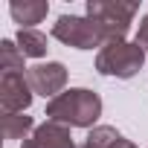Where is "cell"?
<instances>
[{
  "label": "cell",
  "mask_w": 148,
  "mask_h": 148,
  "mask_svg": "<svg viewBox=\"0 0 148 148\" xmlns=\"http://www.w3.org/2000/svg\"><path fill=\"white\" fill-rule=\"evenodd\" d=\"M99 116H102V99L87 87H70L47 102V119L67 128H96Z\"/></svg>",
  "instance_id": "cell-1"
},
{
  "label": "cell",
  "mask_w": 148,
  "mask_h": 148,
  "mask_svg": "<svg viewBox=\"0 0 148 148\" xmlns=\"http://www.w3.org/2000/svg\"><path fill=\"white\" fill-rule=\"evenodd\" d=\"M139 3H122V0H87V18L99 23L102 35H105V47L113 41H125V35L131 32L134 15H136Z\"/></svg>",
  "instance_id": "cell-2"
},
{
  "label": "cell",
  "mask_w": 148,
  "mask_h": 148,
  "mask_svg": "<svg viewBox=\"0 0 148 148\" xmlns=\"http://www.w3.org/2000/svg\"><path fill=\"white\" fill-rule=\"evenodd\" d=\"M145 64V49L136 41H113L99 49L96 55V73L99 76H116V79H134Z\"/></svg>",
  "instance_id": "cell-3"
},
{
  "label": "cell",
  "mask_w": 148,
  "mask_h": 148,
  "mask_svg": "<svg viewBox=\"0 0 148 148\" xmlns=\"http://www.w3.org/2000/svg\"><path fill=\"white\" fill-rule=\"evenodd\" d=\"M52 38L61 41L64 47H73V49L105 47V35H102L99 23L90 18H76V15H61L52 26Z\"/></svg>",
  "instance_id": "cell-4"
},
{
  "label": "cell",
  "mask_w": 148,
  "mask_h": 148,
  "mask_svg": "<svg viewBox=\"0 0 148 148\" xmlns=\"http://www.w3.org/2000/svg\"><path fill=\"white\" fill-rule=\"evenodd\" d=\"M26 79L32 93L44 96V99H55L61 96L64 84H67V67L61 61H47V64H35L26 70Z\"/></svg>",
  "instance_id": "cell-5"
},
{
  "label": "cell",
  "mask_w": 148,
  "mask_h": 148,
  "mask_svg": "<svg viewBox=\"0 0 148 148\" xmlns=\"http://www.w3.org/2000/svg\"><path fill=\"white\" fill-rule=\"evenodd\" d=\"M32 87L26 73H3L0 76V108L3 113H23L32 105Z\"/></svg>",
  "instance_id": "cell-6"
},
{
  "label": "cell",
  "mask_w": 148,
  "mask_h": 148,
  "mask_svg": "<svg viewBox=\"0 0 148 148\" xmlns=\"http://www.w3.org/2000/svg\"><path fill=\"white\" fill-rule=\"evenodd\" d=\"M21 148H79L70 136V128L67 125H58V122H44L32 131L29 139L21 142Z\"/></svg>",
  "instance_id": "cell-7"
},
{
  "label": "cell",
  "mask_w": 148,
  "mask_h": 148,
  "mask_svg": "<svg viewBox=\"0 0 148 148\" xmlns=\"http://www.w3.org/2000/svg\"><path fill=\"white\" fill-rule=\"evenodd\" d=\"M49 12L47 0H15L9 3V15L15 23H21V29H35V23H41Z\"/></svg>",
  "instance_id": "cell-8"
},
{
  "label": "cell",
  "mask_w": 148,
  "mask_h": 148,
  "mask_svg": "<svg viewBox=\"0 0 148 148\" xmlns=\"http://www.w3.org/2000/svg\"><path fill=\"white\" fill-rule=\"evenodd\" d=\"M15 44L21 47V52H23L26 58H44L47 49H49V47H47V35L38 32V29H18Z\"/></svg>",
  "instance_id": "cell-9"
},
{
  "label": "cell",
  "mask_w": 148,
  "mask_h": 148,
  "mask_svg": "<svg viewBox=\"0 0 148 148\" xmlns=\"http://www.w3.org/2000/svg\"><path fill=\"white\" fill-rule=\"evenodd\" d=\"M38 125L26 113H3V136L6 139H29Z\"/></svg>",
  "instance_id": "cell-10"
},
{
  "label": "cell",
  "mask_w": 148,
  "mask_h": 148,
  "mask_svg": "<svg viewBox=\"0 0 148 148\" xmlns=\"http://www.w3.org/2000/svg\"><path fill=\"white\" fill-rule=\"evenodd\" d=\"M23 52H21V47L15 44V41H0V70L3 73H23L26 67H23Z\"/></svg>",
  "instance_id": "cell-11"
},
{
  "label": "cell",
  "mask_w": 148,
  "mask_h": 148,
  "mask_svg": "<svg viewBox=\"0 0 148 148\" xmlns=\"http://www.w3.org/2000/svg\"><path fill=\"white\" fill-rule=\"evenodd\" d=\"M119 139H122V134H119L116 128H110V125H96V128H90V134H87V139H84L82 148H116Z\"/></svg>",
  "instance_id": "cell-12"
},
{
  "label": "cell",
  "mask_w": 148,
  "mask_h": 148,
  "mask_svg": "<svg viewBox=\"0 0 148 148\" xmlns=\"http://www.w3.org/2000/svg\"><path fill=\"white\" fill-rule=\"evenodd\" d=\"M136 44H139L142 49L148 47V15L139 21V29H136Z\"/></svg>",
  "instance_id": "cell-13"
}]
</instances>
